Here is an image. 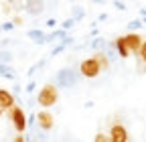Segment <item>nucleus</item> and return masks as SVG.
<instances>
[{"instance_id":"17","label":"nucleus","mask_w":146,"mask_h":142,"mask_svg":"<svg viewBox=\"0 0 146 142\" xmlns=\"http://www.w3.org/2000/svg\"><path fill=\"white\" fill-rule=\"evenodd\" d=\"M140 27H142V21H140V19H134V21L128 23V31H130V33H136Z\"/></svg>"},{"instance_id":"26","label":"nucleus","mask_w":146,"mask_h":142,"mask_svg":"<svg viewBox=\"0 0 146 142\" xmlns=\"http://www.w3.org/2000/svg\"><path fill=\"white\" fill-rule=\"evenodd\" d=\"M45 25H47L49 29H55V27H57V21H55V19H49V21H47Z\"/></svg>"},{"instance_id":"12","label":"nucleus","mask_w":146,"mask_h":142,"mask_svg":"<svg viewBox=\"0 0 146 142\" xmlns=\"http://www.w3.org/2000/svg\"><path fill=\"white\" fill-rule=\"evenodd\" d=\"M25 6H27V12L29 14H41L45 10V4L43 2H27Z\"/></svg>"},{"instance_id":"13","label":"nucleus","mask_w":146,"mask_h":142,"mask_svg":"<svg viewBox=\"0 0 146 142\" xmlns=\"http://www.w3.org/2000/svg\"><path fill=\"white\" fill-rule=\"evenodd\" d=\"M0 75L6 79H16V71L12 65H0Z\"/></svg>"},{"instance_id":"15","label":"nucleus","mask_w":146,"mask_h":142,"mask_svg":"<svg viewBox=\"0 0 146 142\" xmlns=\"http://www.w3.org/2000/svg\"><path fill=\"white\" fill-rule=\"evenodd\" d=\"M83 16H85V10H83L81 6H73V14H71V19H73V21L77 23V21L83 19Z\"/></svg>"},{"instance_id":"10","label":"nucleus","mask_w":146,"mask_h":142,"mask_svg":"<svg viewBox=\"0 0 146 142\" xmlns=\"http://www.w3.org/2000/svg\"><path fill=\"white\" fill-rule=\"evenodd\" d=\"M27 37L33 39L36 45H45V37H47V35H45L43 31H39V29H31V31L27 33Z\"/></svg>"},{"instance_id":"22","label":"nucleus","mask_w":146,"mask_h":142,"mask_svg":"<svg viewBox=\"0 0 146 142\" xmlns=\"http://www.w3.org/2000/svg\"><path fill=\"white\" fill-rule=\"evenodd\" d=\"M14 29V25H12V21L10 23H4V25H0V31H4V33H10Z\"/></svg>"},{"instance_id":"29","label":"nucleus","mask_w":146,"mask_h":142,"mask_svg":"<svg viewBox=\"0 0 146 142\" xmlns=\"http://www.w3.org/2000/svg\"><path fill=\"white\" fill-rule=\"evenodd\" d=\"M27 142H36V140H27Z\"/></svg>"},{"instance_id":"14","label":"nucleus","mask_w":146,"mask_h":142,"mask_svg":"<svg viewBox=\"0 0 146 142\" xmlns=\"http://www.w3.org/2000/svg\"><path fill=\"white\" fill-rule=\"evenodd\" d=\"M94 59L100 63V67H102V71H106L108 67H110V61H108V55H106V53L104 51H100V53H96V55H94Z\"/></svg>"},{"instance_id":"4","label":"nucleus","mask_w":146,"mask_h":142,"mask_svg":"<svg viewBox=\"0 0 146 142\" xmlns=\"http://www.w3.org/2000/svg\"><path fill=\"white\" fill-rule=\"evenodd\" d=\"M100 73H102V67H100V63H98L94 57H89V59H83V61H81V65H79V75L94 79V77H98Z\"/></svg>"},{"instance_id":"28","label":"nucleus","mask_w":146,"mask_h":142,"mask_svg":"<svg viewBox=\"0 0 146 142\" xmlns=\"http://www.w3.org/2000/svg\"><path fill=\"white\" fill-rule=\"evenodd\" d=\"M12 25H14V27H16V25H23V19H21V16H16V19L12 21Z\"/></svg>"},{"instance_id":"23","label":"nucleus","mask_w":146,"mask_h":142,"mask_svg":"<svg viewBox=\"0 0 146 142\" xmlns=\"http://www.w3.org/2000/svg\"><path fill=\"white\" fill-rule=\"evenodd\" d=\"M112 4H114V8H116V10H126V4H124V2H120V0H114Z\"/></svg>"},{"instance_id":"25","label":"nucleus","mask_w":146,"mask_h":142,"mask_svg":"<svg viewBox=\"0 0 146 142\" xmlns=\"http://www.w3.org/2000/svg\"><path fill=\"white\" fill-rule=\"evenodd\" d=\"M25 92H27V94H33V92H35V81H29V85L25 87Z\"/></svg>"},{"instance_id":"18","label":"nucleus","mask_w":146,"mask_h":142,"mask_svg":"<svg viewBox=\"0 0 146 142\" xmlns=\"http://www.w3.org/2000/svg\"><path fill=\"white\" fill-rule=\"evenodd\" d=\"M138 57H140V61H142V65L146 67V39L142 41V47H140V53H138Z\"/></svg>"},{"instance_id":"6","label":"nucleus","mask_w":146,"mask_h":142,"mask_svg":"<svg viewBox=\"0 0 146 142\" xmlns=\"http://www.w3.org/2000/svg\"><path fill=\"white\" fill-rule=\"evenodd\" d=\"M108 138H110V142H128V130L122 124H112Z\"/></svg>"},{"instance_id":"2","label":"nucleus","mask_w":146,"mask_h":142,"mask_svg":"<svg viewBox=\"0 0 146 142\" xmlns=\"http://www.w3.org/2000/svg\"><path fill=\"white\" fill-rule=\"evenodd\" d=\"M8 118H10L12 126H14V130H16L18 134H23V132L27 130L29 122H27V114H25V110H23V108H18V106H14L12 110H8Z\"/></svg>"},{"instance_id":"20","label":"nucleus","mask_w":146,"mask_h":142,"mask_svg":"<svg viewBox=\"0 0 146 142\" xmlns=\"http://www.w3.org/2000/svg\"><path fill=\"white\" fill-rule=\"evenodd\" d=\"M63 51H65V45H57V47L51 51V57H57L59 53H63Z\"/></svg>"},{"instance_id":"7","label":"nucleus","mask_w":146,"mask_h":142,"mask_svg":"<svg viewBox=\"0 0 146 142\" xmlns=\"http://www.w3.org/2000/svg\"><path fill=\"white\" fill-rule=\"evenodd\" d=\"M35 118H36V124H39V128L45 130V132L51 130V128H53V124H55V118H53V114H51L49 110H41Z\"/></svg>"},{"instance_id":"5","label":"nucleus","mask_w":146,"mask_h":142,"mask_svg":"<svg viewBox=\"0 0 146 142\" xmlns=\"http://www.w3.org/2000/svg\"><path fill=\"white\" fill-rule=\"evenodd\" d=\"M142 37L138 33H128V35H124V43H126V47H128V51L130 53H140V47H142Z\"/></svg>"},{"instance_id":"8","label":"nucleus","mask_w":146,"mask_h":142,"mask_svg":"<svg viewBox=\"0 0 146 142\" xmlns=\"http://www.w3.org/2000/svg\"><path fill=\"white\" fill-rule=\"evenodd\" d=\"M14 108V96L8 90H0V110H12Z\"/></svg>"},{"instance_id":"11","label":"nucleus","mask_w":146,"mask_h":142,"mask_svg":"<svg viewBox=\"0 0 146 142\" xmlns=\"http://www.w3.org/2000/svg\"><path fill=\"white\" fill-rule=\"evenodd\" d=\"M57 39H61V41H63V39H67V33H65V31H61V29H59V31H51L47 37H45V43H55Z\"/></svg>"},{"instance_id":"21","label":"nucleus","mask_w":146,"mask_h":142,"mask_svg":"<svg viewBox=\"0 0 146 142\" xmlns=\"http://www.w3.org/2000/svg\"><path fill=\"white\" fill-rule=\"evenodd\" d=\"M94 142H110V138H108L106 134L98 132V134H96V138H94Z\"/></svg>"},{"instance_id":"9","label":"nucleus","mask_w":146,"mask_h":142,"mask_svg":"<svg viewBox=\"0 0 146 142\" xmlns=\"http://www.w3.org/2000/svg\"><path fill=\"white\" fill-rule=\"evenodd\" d=\"M112 47L118 51V55H120L122 59L130 57V51H128V47H126V43H124V37H118V39L114 41V45H112Z\"/></svg>"},{"instance_id":"16","label":"nucleus","mask_w":146,"mask_h":142,"mask_svg":"<svg viewBox=\"0 0 146 142\" xmlns=\"http://www.w3.org/2000/svg\"><path fill=\"white\" fill-rule=\"evenodd\" d=\"M12 61V53L10 51H0V65H10Z\"/></svg>"},{"instance_id":"19","label":"nucleus","mask_w":146,"mask_h":142,"mask_svg":"<svg viewBox=\"0 0 146 142\" xmlns=\"http://www.w3.org/2000/svg\"><path fill=\"white\" fill-rule=\"evenodd\" d=\"M73 25H75V21H73V19H65V21L61 23V31H65V33H67Z\"/></svg>"},{"instance_id":"24","label":"nucleus","mask_w":146,"mask_h":142,"mask_svg":"<svg viewBox=\"0 0 146 142\" xmlns=\"http://www.w3.org/2000/svg\"><path fill=\"white\" fill-rule=\"evenodd\" d=\"M91 47H94V49H100V51H102V47H104V43H102V39H96L94 43H91Z\"/></svg>"},{"instance_id":"30","label":"nucleus","mask_w":146,"mask_h":142,"mask_svg":"<svg viewBox=\"0 0 146 142\" xmlns=\"http://www.w3.org/2000/svg\"><path fill=\"white\" fill-rule=\"evenodd\" d=\"M0 116H2V110H0Z\"/></svg>"},{"instance_id":"3","label":"nucleus","mask_w":146,"mask_h":142,"mask_svg":"<svg viewBox=\"0 0 146 142\" xmlns=\"http://www.w3.org/2000/svg\"><path fill=\"white\" fill-rule=\"evenodd\" d=\"M79 81V73H75L73 69H61L59 73H57V77H55V83H57L59 87H73Z\"/></svg>"},{"instance_id":"1","label":"nucleus","mask_w":146,"mask_h":142,"mask_svg":"<svg viewBox=\"0 0 146 142\" xmlns=\"http://www.w3.org/2000/svg\"><path fill=\"white\" fill-rule=\"evenodd\" d=\"M57 100H59V90H57V85H53V83L43 85V90L36 96V102H39V106H43V110H49L51 106H55Z\"/></svg>"},{"instance_id":"27","label":"nucleus","mask_w":146,"mask_h":142,"mask_svg":"<svg viewBox=\"0 0 146 142\" xmlns=\"http://www.w3.org/2000/svg\"><path fill=\"white\" fill-rule=\"evenodd\" d=\"M12 142H27V138H25V136H23V134H16V136H14V140H12Z\"/></svg>"}]
</instances>
